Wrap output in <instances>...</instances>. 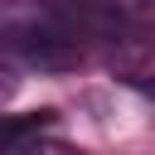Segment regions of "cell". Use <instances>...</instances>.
Masks as SVG:
<instances>
[{
	"label": "cell",
	"mask_w": 155,
	"mask_h": 155,
	"mask_svg": "<svg viewBox=\"0 0 155 155\" xmlns=\"http://www.w3.org/2000/svg\"><path fill=\"white\" fill-rule=\"evenodd\" d=\"M15 155H73L68 145H29V150H15Z\"/></svg>",
	"instance_id": "cell-4"
},
{
	"label": "cell",
	"mask_w": 155,
	"mask_h": 155,
	"mask_svg": "<svg viewBox=\"0 0 155 155\" xmlns=\"http://www.w3.org/2000/svg\"><path fill=\"white\" fill-rule=\"evenodd\" d=\"M5 48H10L19 63L39 68V73H68V68H78V58H82L78 34H73L48 5H44L34 19H10V24H5Z\"/></svg>",
	"instance_id": "cell-1"
},
{
	"label": "cell",
	"mask_w": 155,
	"mask_h": 155,
	"mask_svg": "<svg viewBox=\"0 0 155 155\" xmlns=\"http://www.w3.org/2000/svg\"><path fill=\"white\" fill-rule=\"evenodd\" d=\"M136 87H140V92H150V97H155V82H150V78H136Z\"/></svg>",
	"instance_id": "cell-5"
},
{
	"label": "cell",
	"mask_w": 155,
	"mask_h": 155,
	"mask_svg": "<svg viewBox=\"0 0 155 155\" xmlns=\"http://www.w3.org/2000/svg\"><path fill=\"white\" fill-rule=\"evenodd\" d=\"M53 116L58 111H19V116H10L5 121V131H0V150L5 155H15V150H24V140L34 136V131H44V126H53Z\"/></svg>",
	"instance_id": "cell-3"
},
{
	"label": "cell",
	"mask_w": 155,
	"mask_h": 155,
	"mask_svg": "<svg viewBox=\"0 0 155 155\" xmlns=\"http://www.w3.org/2000/svg\"><path fill=\"white\" fill-rule=\"evenodd\" d=\"M44 5H48L73 34H82V39H102V44H111V48H131V44L145 39L126 0H44Z\"/></svg>",
	"instance_id": "cell-2"
}]
</instances>
